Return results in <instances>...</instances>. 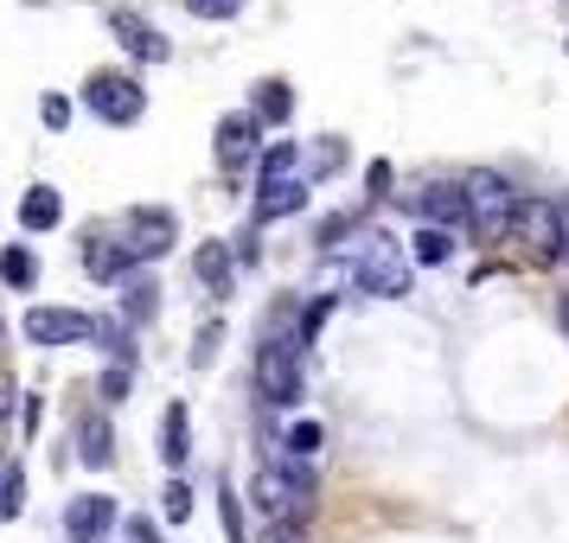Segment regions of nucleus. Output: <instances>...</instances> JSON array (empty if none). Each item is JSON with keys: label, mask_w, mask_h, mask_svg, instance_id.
Here are the masks:
<instances>
[{"label": "nucleus", "mask_w": 569, "mask_h": 543, "mask_svg": "<svg viewBox=\"0 0 569 543\" xmlns=\"http://www.w3.org/2000/svg\"><path fill=\"white\" fill-rule=\"evenodd\" d=\"M346 282L359 288V294H378V301H397V294H410V257H403V243H390L385 231H365L359 250H352V269H346Z\"/></svg>", "instance_id": "f257e3e1"}, {"label": "nucleus", "mask_w": 569, "mask_h": 543, "mask_svg": "<svg viewBox=\"0 0 569 543\" xmlns=\"http://www.w3.org/2000/svg\"><path fill=\"white\" fill-rule=\"evenodd\" d=\"M461 199H467V231H473V237L499 243V237L512 231L518 192H512L506 173H492V167H467V173H461Z\"/></svg>", "instance_id": "f03ea898"}, {"label": "nucleus", "mask_w": 569, "mask_h": 543, "mask_svg": "<svg viewBox=\"0 0 569 543\" xmlns=\"http://www.w3.org/2000/svg\"><path fill=\"white\" fill-rule=\"evenodd\" d=\"M250 499L269 512V524H301V517L313 512V473H308V461H288V454H282V461H269L257 473Z\"/></svg>", "instance_id": "7ed1b4c3"}, {"label": "nucleus", "mask_w": 569, "mask_h": 543, "mask_svg": "<svg viewBox=\"0 0 569 543\" xmlns=\"http://www.w3.org/2000/svg\"><path fill=\"white\" fill-rule=\"evenodd\" d=\"M250 384H257V396L269 410H295L301 403V345L295 339H262Z\"/></svg>", "instance_id": "20e7f679"}, {"label": "nucleus", "mask_w": 569, "mask_h": 543, "mask_svg": "<svg viewBox=\"0 0 569 543\" xmlns=\"http://www.w3.org/2000/svg\"><path fill=\"white\" fill-rule=\"evenodd\" d=\"M83 103H90V115H97V122H109V129H129V122H141V109H148V90H141L129 71H97V78L83 83Z\"/></svg>", "instance_id": "39448f33"}, {"label": "nucleus", "mask_w": 569, "mask_h": 543, "mask_svg": "<svg viewBox=\"0 0 569 543\" xmlns=\"http://www.w3.org/2000/svg\"><path fill=\"white\" fill-rule=\"evenodd\" d=\"M512 231H518V243H531L538 257H569V224H563V205H550V199H518Z\"/></svg>", "instance_id": "423d86ee"}, {"label": "nucleus", "mask_w": 569, "mask_h": 543, "mask_svg": "<svg viewBox=\"0 0 569 543\" xmlns=\"http://www.w3.org/2000/svg\"><path fill=\"white\" fill-rule=\"evenodd\" d=\"M211 154H218L224 173H243V167L262 154V122L250 115V109H231V115L218 122V148H211Z\"/></svg>", "instance_id": "0eeeda50"}, {"label": "nucleus", "mask_w": 569, "mask_h": 543, "mask_svg": "<svg viewBox=\"0 0 569 543\" xmlns=\"http://www.w3.org/2000/svg\"><path fill=\"white\" fill-rule=\"evenodd\" d=\"M27 339L32 345H83V339H97V320L78 313V308H32Z\"/></svg>", "instance_id": "6e6552de"}, {"label": "nucleus", "mask_w": 569, "mask_h": 543, "mask_svg": "<svg viewBox=\"0 0 569 543\" xmlns=\"http://www.w3.org/2000/svg\"><path fill=\"white\" fill-rule=\"evenodd\" d=\"M173 237H180V224H173V211H134L129 218V237H122V243H129V257L134 262H154V257H167V250H173Z\"/></svg>", "instance_id": "1a4fd4ad"}, {"label": "nucleus", "mask_w": 569, "mask_h": 543, "mask_svg": "<svg viewBox=\"0 0 569 543\" xmlns=\"http://www.w3.org/2000/svg\"><path fill=\"white\" fill-rule=\"evenodd\" d=\"M109 32H116V39H122V52L141 58V64H167V58H173V46L160 39V27H148V20L129 13V7H116V13H109Z\"/></svg>", "instance_id": "9d476101"}, {"label": "nucleus", "mask_w": 569, "mask_h": 543, "mask_svg": "<svg viewBox=\"0 0 569 543\" xmlns=\"http://www.w3.org/2000/svg\"><path fill=\"white\" fill-rule=\"evenodd\" d=\"M109 531H116V499L90 492V499H71L64 505V537L71 543H103Z\"/></svg>", "instance_id": "9b49d317"}, {"label": "nucleus", "mask_w": 569, "mask_h": 543, "mask_svg": "<svg viewBox=\"0 0 569 543\" xmlns=\"http://www.w3.org/2000/svg\"><path fill=\"white\" fill-rule=\"evenodd\" d=\"M192 275H199V288H206L211 301H224V294H231V282H237L231 250H224V243H199V250H192Z\"/></svg>", "instance_id": "f8f14e48"}, {"label": "nucleus", "mask_w": 569, "mask_h": 543, "mask_svg": "<svg viewBox=\"0 0 569 543\" xmlns=\"http://www.w3.org/2000/svg\"><path fill=\"white\" fill-rule=\"evenodd\" d=\"M83 269H90L97 282H122V275L134 269V257H129L122 237H90V243H83Z\"/></svg>", "instance_id": "ddd939ff"}, {"label": "nucleus", "mask_w": 569, "mask_h": 543, "mask_svg": "<svg viewBox=\"0 0 569 543\" xmlns=\"http://www.w3.org/2000/svg\"><path fill=\"white\" fill-rule=\"evenodd\" d=\"M416 211H422L429 224H441V231H461V224H467L461 185H422V192H416Z\"/></svg>", "instance_id": "4468645a"}, {"label": "nucleus", "mask_w": 569, "mask_h": 543, "mask_svg": "<svg viewBox=\"0 0 569 543\" xmlns=\"http://www.w3.org/2000/svg\"><path fill=\"white\" fill-rule=\"evenodd\" d=\"M301 205H308V180L257 185V224H276V218H295Z\"/></svg>", "instance_id": "2eb2a0df"}, {"label": "nucleus", "mask_w": 569, "mask_h": 543, "mask_svg": "<svg viewBox=\"0 0 569 543\" xmlns=\"http://www.w3.org/2000/svg\"><path fill=\"white\" fill-rule=\"evenodd\" d=\"M250 115H257L262 129H282L288 115H295V90H288V78H262L257 97H250Z\"/></svg>", "instance_id": "dca6fc26"}, {"label": "nucleus", "mask_w": 569, "mask_h": 543, "mask_svg": "<svg viewBox=\"0 0 569 543\" xmlns=\"http://www.w3.org/2000/svg\"><path fill=\"white\" fill-rule=\"evenodd\" d=\"M78 461H83V466H97V473L116 461V435H109V415H103V410L78 422Z\"/></svg>", "instance_id": "f3484780"}, {"label": "nucleus", "mask_w": 569, "mask_h": 543, "mask_svg": "<svg viewBox=\"0 0 569 543\" xmlns=\"http://www.w3.org/2000/svg\"><path fill=\"white\" fill-rule=\"evenodd\" d=\"M160 313V288H154V275H122V320H129V326H148V320H154Z\"/></svg>", "instance_id": "a211bd4d"}, {"label": "nucleus", "mask_w": 569, "mask_h": 543, "mask_svg": "<svg viewBox=\"0 0 569 543\" xmlns=\"http://www.w3.org/2000/svg\"><path fill=\"white\" fill-rule=\"evenodd\" d=\"M186 454H192V429H186V403H167V415H160V461L180 473Z\"/></svg>", "instance_id": "6ab92c4d"}, {"label": "nucleus", "mask_w": 569, "mask_h": 543, "mask_svg": "<svg viewBox=\"0 0 569 543\" xmlns=\"http://www.w3.org/2000/svg\"><path fill=\"white\" fill-rule=\"evenodd\" d=\"M58 218H64V199H58V185H32L27 199H20V224H27V231H52Z\"/></svg>", "instance_id": "aec40b11"}, {"label": "nucleus", "mask_w": 569, "mask_h": 543, "mask_svg": "<svg viewBox=\"0 0 569 543\" xmlns=\"http://www.w3.org/2000/svg\"><path fill=\"white\" fill-rule=\"evenodd\" d=\"M282 180H301V148L295 141H276L257 160V185H282Z\"/></svg>", "instance_id": "412c9836"}, {"label": "nucleus", "mask_w": 569, "mask_h": 543, "mask_svg": "<svg viewBox=\"0 0 569 543\" xmlns=\"http://www.w3.org/2000/svg\"><path fill=\"white\" fill-rule=\"evenodd\" d=\"M410 257L422 262V269H441V262L455 257V231H441V224H422V231L410 237Z\"/></svg>", "instance_id": "4be33fe9"}, {"label": "nucleus", "mask_w": 569, "mask_h": 543, "mask_svg": "<svg viewBox=\"0 0 569 543\" xmlns=\"http://www.w3.org/2000/svg\"><path fill=\"white\" fill-rule=\"evenodd\" d=\"M0 282L7 288H32L39 282V262H32L27 243H7V250H0Z\"/></svg>", "instance_id": "5701e85b"}, {"label": "nucleus", "mask_w": 569, "mask_h": 543, "mask_svg": "<svg viewBox=\"0 0 569 543\" xmlns=\"http://www.w3.org/2000/svg\"><path fill=\"white\" fill-rule=\"evenodd\" d=\"M97 345H103L116 364H129L134 359V326L129 320H97Z\"/></svg>", "instance_id": "b1692460"}, {"label": "nucleus", "mask_w": 569, "mask_h": 543, "mask_svg": "<svg viewBox=\"0 0 569 543\" xmlns=\"http://www.w3.org/2000/svg\"><path fill=\"white\" fill-rule=\"evenodd\" d=\"M218 517H224V537H231V543H250V531H243V499H237L231 480L218 486Z\"/></svg>", "instance_id": "393cba45"}, {"label": "nucleus", "mask_w": 569, "mask_h": 543, "mask_svg": "<svg viewBox=\"0 0 569 543\" xmlns=\"http://www.w3.org/2000/svg\"><path fill=\"white\" fill-rule=\"evenodd\" d=\"M282 454L288 461H313V454H320V422H295L288 441H282Z\"/></svg>", "instance_id": "a878e982"}, {"label": "nucleus", "mask_w": 569, "mask_h": 543, "mask_svg": "<svg viewBox=\"0 0 569 543\" xmlns=\"http://www.w3.org/2000/svg\"><path fill=\"white\" fill-rule=\"evenodd\" d=\"M20 505H27V473L7 461V480H0V517H20Z\"/></svg>", "instance_id": "bb28decb"}, {"label": "nucleus", "mask_w": 569, "mask_h": 543, "mask_svg": "<svg viewBox=\"0 0 569 543\" xmlns=\"http://www.w3.org/2000/svg\"><path fill=\"white\" fill-rule=\"evenodd\" d=\"M327 313H333V294H320V301H308V308H301V326H295V345H313V333L327 326Z\"/></svg>", "instance_id": "cd10ccee"}, {"label": "nucleus", "mask_w": 569, "mask_h": 543, "mask_svg": "<svg viewBox=\"0 0 569 543\" xmlns=\"http://www.w3.org/2000/svg\"><path fill=\"white\" fill-rule=\"evenodd\" d=\"M160 512H167V524H186V517H192V486H186V480H167Z\"/></svg>", "instance_id": "c85d7f7f"}, {"label": "nucleus", "mask_w": 569, "mask_h": 543, "mask_svg": "<svg viewBox=\"0 0 569 543\" xmlns=\"http://www.w3.org/2000/svg\"><path fill=\"white\" fill-rule=\"evenodd\" d=\"M186 13H192V20H237L243 0H186Z\"/></svg>", "instance_id": "c756f323"}, {"label": "nucleus", "mask_w": 569, "mask_h": 543, "mask_svg": "<svg viewBox=\"0 0 569 543\" xmlns=\"http://www.w3.org/2000/svg\"><path fill=\"white\" fill-rule=\"evenodd\" d=\"M97 396H103V403H122V396H129V364H109L103 384H97Z\"/></svg>", "instance_id": "7c9ffc66"}, {"label": "nucleus", "mask_w": 569, "mask_h": 543, "mask_svg": "<svg viewBox=\"0 0 569 543\" xmlns=\"http://www.w3.org/2000/svg\"><path fill=\"white\" fill-rule=\"evenodd\" d=\"M122 537H129V543H160V524H154V517H141V512H134L129 524H122Z\"/></svg>", "instance_id": "2f4dec72"}, {"label": "nucleus", "mask_w": 569, "mask_h": 543, "mask_svg": "<svg viewBox=\"0 0 569 543\" xmlns=\"http://www.w3.org/2000/svg\"><path fill=\"white\" fill-rule=\"evenodd\" d=\"M218 339H224V326H206V333H199V345H192V364H211V359H218Z\"/></svg>", "instance_id": "473e14b6"}, {"label": "nucleus", "mask_w": 569, "mask_h": 543, "mask_svg": "<svg viewBox=\"0 0 569 543\" xmlns=\"http://www.w3.org/2000/svg\"><path fill=\"white\" fill-rule=\"evenodd\" d=\"M365 185H371V199H385L390 192V160H371V167H365Z\"/></svg>", "instance_id": "72a5a7b5"}, {"label": "nucleus", "mask_w": 569, "mask_h": 543, "mask_svg": "<svg viewBox=\"0 0 569 543\" xmlns=\"http://www.w3.org/2000/svg\"><path fill=\"white\" fill-rule=\"evenodd\" d=\"M39 115H46V129H64V122H71V103H64V97H46Z\"/></svg>", "instance_id": "f704fd0d"}, {"label": "nucleus", "mask_w": 569, "mask_h": 543, "mask_svg": "<svg viewBox=\"0 0 569 543\" xmlns=\"http://www.w3.org/2000/svg\"><path fill=\"white\" fill-rule=\"evenodd\" d=\"M262 543H308V537H301V524H269Z\"/></svg>", "instance_id": "c9c22d12"}, {"label": "nucleus", "mask_w": 569, "mask_h": 543, "mask_svg": "<svg viewBox=\"0 0 569 543\" xmlns=\"http://www.w3.org/2000/svg\"><path fill=\"white\" fill-rule=\"evenodd\" d=\"M339 167V141H320V154H313V173H333Z\"/></svg>", "instance_id": "e433bc0d"}, {"label": "nucleus", "mask_w": 569, "mask_h": 543, "mask_svg": "<svg viewBox=\"0 0 569 543\" xmlns=\"http://www.w3.org/2000/svg\"><path fill=\"white\" fill-rule=\"evenodd\" d=\"M7 403H13V384H7V378H0V415H7Z\"/></svg>", "instance_id": "4c0bfd02"}, {"label": "nucleus", "mask_w": 569, "mask_h": 543, "mask_svg": "<svg viewBox=\"0 0 569 543\" xmlns=\"http://www.w3.org/2000/svg\"><path fill=\"white\" fill-rule=\"evenodd\" d=\"M557 320H563V333H569V294H563V308H557Z\"/></svg>", "instance_id": "58836bf2"}, {"label": "nucleus", "mask_w": 569, "mask_h": 543, "mask_svg": "<svg viewBox=\"0 0 569 543\" xmlns=\"http://www.w3.org/2000/svg\"><path fill=\"white\" fill-rule=\"evenodd\" d=\"M0 480H7V461H0Z\"/></svg>", "instance_id": "ea45409f"}, {"label": "nucleus", "mask_w": 569, "mask_h": 543, "mask_svg": "<svg viewBox=\"0 0 569 543\" xmlns=\"http://www.w3.org/2000/svg\"><path fill=\"white\" fill-rule=\"evenodd\" d=\"M0 339H7V326H0Z\"/></svg>", "instance_id": "a19ab883"}, {"label": "nucleus", "mask_w": 569, "mask_h": 543, "mask_svg": "<svg viewBox=\"0 0 569 543\" xmlns=\"http://www.w3.org/2000/svg\"><path fill=\"white\" fill-rule=\"evenodd\" d=\"M563 269H569V257H563Z\"/></svg>", "instance_id": "79ce46f5"}]
</instances>
